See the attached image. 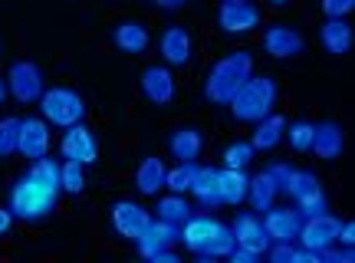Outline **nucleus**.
Wrapping results in <instances>:
<instances>
[{"label": "nucleus", "instance_id": "nucleus-46", "mask_svg": "<svg viewBox=\"0 0 355 263\" xmlns=\"http://www.w3.org/2000/svg\"><path fill=\"white\" fill-rule=\"evenodd\" d=\"M224 3H250V0H224Z\"/></svg>", "mask_w": 355, "mask_h": 263}, {"label": "nucleus", "instance_id": "nucleus-36", "mask_svg": "<svg viewBox=\"0 0 355 263\" xmlns=\"http://www.w3.org/2000/svg\"><path fill=\"white\" fill-rule=\"evenodd\" d=\"M300 204V217H313V214H326L329 211V198L322 194V188L316 191V194H309V198H303V201H296Z\"/></svg>", "mask_w": 355, "mask_h": 263}, {"label": "nucleus", "instance_id": "nucleus-23", "mask_svg": "<svg viewBox=\"0 0 355 263\" xmlns=\"http://www.w3.org/2000/svg\"><path fill=\"white\" fill-rule=\"evenodd\" d=\"M135 188L139 194H158L165 188V162L158 155H145L135 168Z\"/></svg>", "mask_w": 355, "mask_h": 263}, {"label": "nucleus", "instance_id": "nucleus-26", "mask_svg": "<svg viewBox=\"0 0 355 263\" xmlns=\"http://www.w3.org/2000/svg\"><path fill=\"white\" fill-rule=\"evenodd\" d=\"M279 188H277V181L270 178V171H260L257 178H250V188H247V201L254 204V211H270L273 207V201H277Z\"/></svg>", "mask_w": 355, "mask_h": 263}, {"label": "nucleus", "instance_id": "nucleus-40", "mask_svg": "<svg viewBox=\"0 0 355 263\" xmlns=\"http://www.w3.org/2000/svg\"><path fill=\"white\" fill-rule=\"evenodd\" d=\"M266 171H270V178L277 181V188L283 191V185H286V175H290V164H270Z\"/></svg>", "mask_w": 355, "mask_h": 263}, {"label": "nucleus", "instance_id": "nucleus-22", "mask_svg": "<svg viewBox=\"0 0 355 263\" xmlns=\"http://www.w3.org/2000/svg\"><path fill=\"white\" fill-rule=\"evenodd\" d=\"M168 149H171V155H175L178 162H194V158L204 151V135L194 126H181L171 132Z\"/></svg>", "mask_w": 355, "mask_h": 263}, {"label": "nucleus", "instance_id": "nucleus-7", "mask_svg": "<svg viewBox=\"0 0 355 263\" xmlns=\"http://www.w3.org/2000/svg\"><path fill=\"white\" fill-rule=\"evenodd\" d=\"M60 151H63L66 162H79V164H92L99 158V142L92 135V128L76 122V126H69L60 138Z\"/></svg>", "mask_w": 355, "mask_h": 263}, {"label": "nucleus", "instance_id": "nucleus-16", "mask_svg": "<svg viewBox=\"0 0 355 263\" xmlns=\"http://www.w3.org/2000/svg\"><path fill=\"white\" fill-rule=\"evenodd\" d=\"M141 92H145V99L155 102V105H168L178 92L171 69H168V66H148V69L141 73Z\"/></svg>", "mask_w": 355, "mask_h": 263}, {"label": "nucleus", "instance_id": "nucleus-38", "mask_svg": "<svg viewBox=\"0 0 355 263\" xmlns=\"http://www.w3.org/2000/svg\"><path fill=\"white\" fill-rule=\"evenodd\" d=\"M270 251V263H293L296 260V247L293 244H273V247H266Z\"/></svg>", "mask_w": 355, "mask_h": 263}, {"label": "nucleus", "instance_id": "nucleus-44", "mask_svg": "<svg viewBox=\"0 0 355 263\" xmlns=\"http://www.w3.org/2000/svg\"><path fill=\"white\" fill-rule=\"evenodd\" d=\"M7 99V79H3V76H0V102Z\"/></svg>", "mask_w": 355, "mask_h": 263}, {"label": "nucleus", "instance_id": "nucleus-20", "mask_svg": "<svg viewBox=\"0 0 355 263\" xmlns=\"http://www.w3.org/2000/svg\"><path fill=\"white\" fill-rule=\"evenodd\" d=\"M319 40H322L326 53H332V56H345V53L352 50L355 33H352V26H349L345 17H329L326 24L319 26Z\"/></svg>", "mask_w": 355, "mask_h": 263}, {"label": "nucleus", "instance_id": "nucleus-13", "mask_svg": "<svg viewBox=\"0 0 355 263\" xmlns=\"http://www.w3.org/2000/svg\"><path fill=\"white\" fill-rule=\"evenodd\" d=\"M158 53L168 66H184L194 53V43H191V33L184 26H165L162 37H158Z\"/></svg>", "mask_w": 355, "mask_h": 263}, {"label": "nucleus", "instance_id": "nucleus-29", "mask_svg": "<svg viewBox=\"0 0 355 263\" xmlns=\"http://www.w3.org/2000/svg\"><path fill=\"white\" fill-rule=\"evenodd\" d=\"M26 175L33 178V181H40V185H46V188H56V191H63L60 188V162H53V158H33L30 162V168H26Z\"/></svg>", "mask_w": 355, "mask_h": 263}, {"label": "nucleus", "instance_id": "nucleus-15", "mask_svg": "<svg viewBox=\"0 0 355 263\" xmlns=\"http://www.w3.org/2000/svg\"><path fill=\"white\" fill-rule=\"evenodd\" d=\"M230 230H234L237 247L257 253V257L266 253V247H270V237H266V230H263V224H260V217H257V214H237Z\"/></svg>", "mask_w": 355, "mask_h": 263}, {"label": "nucleus", "instance_id": "nucleus-5", "mask_svg": "<svg viewBox=\"0 0 355 263\" xmlns=\"http://www.w3.org/2000/svg\"><path fill=\"white\" fill-rule=\"evenodd\" d=\"M339 217L336 214H313V217H303V224H300V234H296V240L303 244L306 251H326V247H332L336 244V237H339Z\"/></svg>", "mask_w": 355, "mask_h": 263}, {"label": "nucleus", "instance_id": "nucleus-21", "mask_svg": "<svg viewBox=\"0 0 355 263\" xmlns=\"http://www.w3.org/2000/svg\"><path fill=\"white\" fill-rule=\"evenodd\" d=\"M247 188H250L247 168H220V178H217L220 204H243L247 201Z\"/></svg>", "mask_w": 355, "mask_h": 263}, {"label": "nucleus", "instance_id": "nucleus-6", "mask_svg": "<svg viewBox=\"0 0 355 263\" xmlns=\"http://www.w3.org/2000/svg\"><path fill=\"white\" fill-rule=\"evenodd\" d=\"M3 79H7L10 96L17 102H24V105H30V102H40V96H43V69H40L37 63H30V60L13 63L10 73L3 76Z\"/></svg>", "mask_w": 355, "mask_h": 263}, {"label": "nucleus", "instance_id": "nucleus-18", "mask_svg": "<svg viewBox=\"0 0 355 263\" xmlns=\"http://www.w3.org/2000/svg\"><path fill=\"white\" fill-rule=\"evenodd\" d=\"M217 227H220V221L207 217V214H201V217H188L184 224L178 227V230H181V237H178V240H181L191 253H201V257H204L207 244H211V240H214V234H217Z\"/></svg>", "mask_w": 355, "mask_h": 263}, {"label": "nucleus", "instance_id": "nucleus-32", "mask_svg": "<svg viewBox=\"0 0 355 263\" xmlns=\"http://www.w3.org/2000/svg\"><path fill=\"white\" fill-rule=\"evenodd\" d=\"M283 138L290 142L293 151H309V145H313V122L309 119H296L293 126H286Z\"/></svg>", "mask_w": 355, "mask_h": 263}, {"label": "nucleus", "instance_id": "nucleus-14", "mask_svg": "<svg viewBox=\"0 0 355 263\" xmlns=\"http://www.w3.org/2000/svg\"><path fill=\"white\" fill-rule=\"evenodd\" d=\"M178 237H181V230H178V224H168V221H148V227L139 234V253L148 260L152 253H158V251H168V247H175L178 244Z\"/></svg>", "mask_w": 355, "mask_h": 263}, {"label": "nucleus", "instance_id": "nucleus-28", "mask_svg": "<svg viewBox=\"0 0 355 263\" xmlns=\"http://www.w3.org/2000/svg\"><path fill=\"white\" fill-rule=\"evenodd\" d=\"M155 211H158V217H162V221L181 227L191 217V204L184 201V194H168V198H162L158 204H155Z\"/></svg>", "mask_w": 355, "mask_h": 263}, {"label": "nucleus", "instance_id": "nucleus-3", "mask_svg": "<svg viewBox=\"0 0 355 263\" xmlns=\"http://www.w3.org/2000/svg\"><path fill=\"white\" fill-rule=\"evenodd\" d=\"M56 201H60V191L56 188H46V185L33 181L30 175H24V178H17V185L10 188V214L17 221L37 224L43 217H50Z\"/></svg>", "mask_w": 355, "mask_h": 263}, {"label": "nucleus", "instance_id": "nucleus-11", "mask_svg": "<svg viewBox=\"0 0 355 263\" xmlns=\"http://www.w3.org/2000/svg\"><path fill=\"white\" fill-rule=\"evenodd\" d=\"M263 50L273 60H293V56H300L306 50V43L293 26L273 24V26H266V33H263Z\"/></svg>", "mask_w": 355, "mask_h": 263}, {"label": "nucleus", "instance_id": "nucleus-37", "mask_svg": "<svg viewBox=\"0 0 355 263\" xmlns=\"http://www.w3.org/2000/svg\"><path fill=\"white\" fill-rule=\"evenodd\" d=\"M326 17H349L355 10V0H319Z\"/></svg>", "mask_w": 355, "mask_h": 263}, {"label": "nucleus", "instance_id": "nucleus-4", "mask_svg": "<svg viewBox=\"0 0 355 263\" xmlns=\"http://www.w3.org/2000/svg\"><path fill=\"white\" fill-rule=\"evenodd\" d=\"M40 112L50 126H60V128H69L86 119V102L79 92L66 86H56V89H43L40 96Z\"/></svg>", "mask_w": 355, "mask_h": 263}, {"label": "nucleus", "instance_id": "nucleus-25", "mask_svg": "<svg viewBox=\"0 0 355 263\" xmlns=\"http://www.w3.org/2000/svg\"><path fill=\"white\" fill-rule=\"evenodd\" d=\"M283 132H286V119L277 112H270L266 119H260L254 128V135H250V145L254 151H270L277 149L279 142H283Z\"/></svg>", "mask_w": 355, "mask_h": 263}, {"label": "nucleus", "instance_id": "nucleus-42", "mask_svg": "<svg viewBox=\"0 0 355 263\" xmlns=\"http://www.w3.org/2000/svg\"><path fill=\"white\" fill-rule=\"evenodd\" d=\"M148 260H152V263H178V253L171 251V247H168V251H158V253H152Z\"/></svg>", "mask_w": 355, "mask_h": 263}, {"label": "nucleus", "instance_id": "nucleus-31", "mask_svg": "<svg viewBox=\"0 0 355 263\" xmlns=\"http://www.w3.org/2000/svg\"><path fill=\"white\" fill-rule=\"evenodd\" d=\"M194 171H198V164H194V162H178V168L165 171V188L171 191V194H184V191L191 188V178H194Z\"/></svg>", "mask_w": 355, "mask_h": 263}, {"label": "nucleus", "instance_id": "nucleus-1", "mask_svg": "<svg viewBox=\"0 0 355 263\" xmlns=\"http://www.w3.org/2000/svg\"><path fill=\"white\" fill-rule=\"evenodd\" d=\"M254 76V56L247 50H234L230 56L217 60L211 66V73L204 79V96L214 105H227L234 99V92Z\"/></svg>", "mask_w": 355, "mask_h": 263}, {"label": "nucleus", "instance_id": "nucleus-43", "mask_svg": "<svg viewBox=\"0 0 355 263\" xmlns=\"http://www.w3.org/2000/svg\"><path fill=\"white\" fill-rule=\"evenodd\" d=\"M184 3H188V0H155V7H158V10H181Z\"/></svg>", "mask_w": 355, "mask_h": 263}, {"label": "nucleus", "instance_id": "nucleus-24", "mask_svg": "<svg viewBox=\"0 0 355 263\" xmlns=\"http://www.w3.org/2000/svg\"><path fill=\"white\" fill-rule=\"evenodd\" d=\"M217 178H220V168H214V164H204V168H198L194 171V178H191V194L201 201V207H217L220 204V194H217Z\"/></svg>", "mask_w": 355, "mask_h": 263}, {"label": "nucleus", "instance_id": "nucleus-27", "mask_svg": "<svg viewBox=\"0 0 355 263\" xmlns=\"http://www.w3.org/2000/svg\"><path fill=\"white\" fill-rule=\"evenodd\" d=\"M319 191V178L313 171H306V168H290V175H286V185H283V194H290V198L303 201L309 194H316Z\"/></svg>", "mask_w": 355, "mask_h": 263}, {"label": "nucleus", "instance_id": "nucleus-10", "mask_svg": "<svg viewBox=\"0 0 355 263\" xmlns=\"http://www.w3.org/2000/svg\"><path fill=\"white\" fill-rule=\"evenodd\" d=\"M260 224H263L270 244H293V240H296V234H300L303 217L293 211V207H270V211H263Z\"/></svg>", "mask_w": 355, "mask_h": 263}, {"label": "nucleus", "instance_id": "nucleus-34", "mask_svg": "<svg viewBox=\"0 0 355 263\" xmlns=\"http://www.w3.org/2000/svg\"><path fill=\"white\" fill-rule=\"evenodd\" d=\"M17 132H20V119H0V158H10L17 151Z\"/></svg>", "mask_w": 355, "mask_h": 263}, {"label": "nucleus", "instance_id": "nucleus-9", "mask_svg": "<svg viewBox=\"0 0 355 263\" xmlns=\"http://www.w3.org/2000/svg\"><path fill=\"white\" fill-rule=\"evenodd\" d=\"M152 214L141 207L139 201H115L112 204V230L125 240H139V234L148 227Z\"/></svg>", "mask_w": 355, "mask_h": 263}, {"label": "nucleus", "instance_id": "nucleus-45", "mask_svg": "<svg viewBox=\"0 0 355 263\" xmlns=\"http://www.w3.org/2000/svg\"><path fill=\"white\" fill-rule=\"evenodd\" d=\"M270 3H273V7H283V3H286V0H270Z\"/></svg>", "mask_w": 355, "mask_h": 263}, {"label": "nucleus", "instance_id": "nucleus-8", "mask_svg": "<svg viewBox=\"0 0 355 263\" xmlns=\"http://www.w3.org/2000/svg\"><path fill=\"white\" fill-rule=\"evenodd\" d=\"M17 151L24 155V158H43L46 151H50V122L46 119H37V115H30V119H20V132H17Z\"/></svg>", "mask_w": 355, "mask_h": 263}, {"label": "nucleus", "instance_id": "nucleus-12", "mask_svg": "<svg viewBox=\"0 0 355 263\" xmlns=\"http://www.w3.org/2000/svg\"><path fill=\"white\" fill-rule=\"evenodd\" d=\"M343 145H345V135H343V126L339 122H313V145L309 151L322 158V162H336L339 155H343Z\"/></svg>", "mask_w": 355, "mask_h": 263}, {"label": "nucleus", "instance_id": "nucleus-19", "mask_svg": "<svg viewBox=\"0 0 355 263\" xmlns=\"http://www.w3.org/2000/svg\"><path fill=\"white\" fill-rule=\"evenodd\" d=\"M112 43L122 53H128V56H139V53L148 50L152 33H148V26L141 24V20H122V24H115V30H112Z\"/></svg>", "mask_w": 355, "mask_h": 263}, {"label": "nucleus", "instance_id": "nucleus-39", "mask_svg": "<svg viewBox=\"0 0 355 263\" xmlns=\"http://www.w3.org/2000/svg\"><path fill=\"white\" fill-rule=\"evenodd\" d=\"M336 244H343V247H352L355 244V224L352 221H343V224H339V237H336Z\"/></svg>", "mask_w": 355, "mask_h": 263}, {"label": "nucleus", "instance_id": "nucleus-17", "mask_svg": "<svg viewBox=\"0 0 355 263\" xmlns=\"http://www.w3.org/2000/svg\"><path fill=\"white\" fill-rule=\"evenodd\" d=\"M217 24H220L224 33H250L260 24V10L254 3H220Z\"/></svg>", "mask_w": 355, "mask_h": 263}, {"label": "nucleus", "instance_id": "nucleus-33", "mask_svg": "<svg viewBox=\"0 0 355 263\" xmlns=\"http://www.w3.org/2000/svg\"><path fill=\"white\" fill-rule=\"evenodd\" d=\"M254 145L250 142H230L227 149H224V168H247V164L254 162Z\"/></svg>", "mask_w": 355, "mask_h": 263}, {"label": "nucleus", "instance_id": "nucleus-35", "mask_svg": "<svg viewBox=\"0 0 355 263\" xmlns=\"http://www.w3.org/2000/svg\"><path fill=\"white\" fill-rule=\"evenodd\" d=\"M237 247V240H234V230L230 227H217V234H214V240L207 244V251H204V257H227L230 251Z\"/></svg>", "mask_w": 355, "mask_h": 263}, {"label": "nucleus", "instance_id": "nucleus-30", "mask_svg": "<svg viewBox=\"0 0 355 263\" xmlns=\"http://www.w3.org/2000/svg\"><path fill=\"white\" fill-rule=\"evenodd\" d=\"M86 164L79 162H63L60 164V188L66 191V194H83V188H86V171H83Z\"/></svg>", "mask_w": 355, "mask_h": 263}, {"label": "nucleus", "instance_id": "nucleus-41", "mask_svg": "<svg viewBox=\"0 0 355 263\" xmlns=\"http://www.w3.org/2000/svg\"><path fill=\"white\" fill-rule=\"evenodd\" d=\"M10 227H13L10 207H0V237H3V234H10Z\"/></svg>", "mask_w": 355, "mask_h": 263}, {"label": "nucleus", "instance_id": "nucleus-2", "mask_svg": "<svg viewBox=\"0 0 355 263\" xmlns=\"http://www.w3.org/2000/svg\"><path fill=\"white\" fill-rule=\"evenodd\" d=\"M277 96H279V89L270 76H250V79L234 92V99L227 102L230 115H234L237 122H260V119H266V115L273 112Z\"/></svg>", "mask_w": 355, "mask_h": 263}]
</instances>
